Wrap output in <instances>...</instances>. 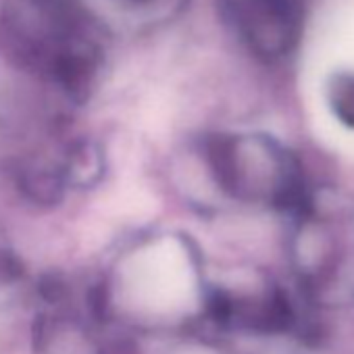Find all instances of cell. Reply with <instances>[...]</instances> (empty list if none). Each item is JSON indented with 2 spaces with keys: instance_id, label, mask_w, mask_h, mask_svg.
I'll use <instances>...</instances> for the list:
<instances>
[{
  "instance_id": "obj_2",
  "label": "cell",
  "mask_w": 354,
  "mask_h": 354,
  "mask_svg": "<svg viewBox=\"0 0 354 354\" xmlns=\"http://www.w3.org/2000/svg\"><path fill=\"white\" fill-rule=\"evenodd\" d=\"M232 13L250 46L265 57L283 55L298 40L300 17L292 0H234Z\"/></svg>"
},
{
  "instance_id": "obj_3",
  "label": "cell",
  "mask_w": 354,
  "mask_h": 354,
  "mask_svg": "<svg viewBox=\"0 0 354 354\" xmlns=\"http://www.w3.org/2000/svg\"><path fill=\"white\" fill-rule=\"evenodd\" d=\"M331 100H333V109L342 117V121H346L348 125L354 127V75L335 80Z\"/></svg>"
},
{
  "instance_id": "obj_1",
  "label": "cell",
  "mask_w": 354,
  "mask_h": 354,
  "mask_svg": "<svg viewBox=\"0 0 354 354\" xmlns=\"http://www.w3.org/2000/svg\"><path fill=\"white\" fill-rule=\"evenodd\" d=\"M217 182L242 201L277 203L288 194L290 162L273 142L257 138L221 140L213 150Z\"/></svg>"
},
{
  "instance_id": "obj_5",
  "label": "cell",
  "mask_w": 354,
  "mask_h": 354,
  "mask_svg": "<svg viewBox=\"0 0 354 354\" xmlns=\"http://www.w3.org/2000/svg\"><path fill=\"white\" fill-rule=\"evenodd\" d=\"M131 3H150V0H131Z\"/></svg>"
},
{
  "instance_id": "obj_4",
  "label": "cell",
  "mask_w": 354,
  "mask_h": 354,
  "mask_svg": "<svg viewBox=\"0 0 354 354\" xmlns=\"http://www.w3.org/2000/svg\"><path fill=\"white\" fill-rule=\"evenodd\" d=\"M19 261L9 244V240L0 234V281H9L19 275Z\"/></svg>"
}]
</instances>
